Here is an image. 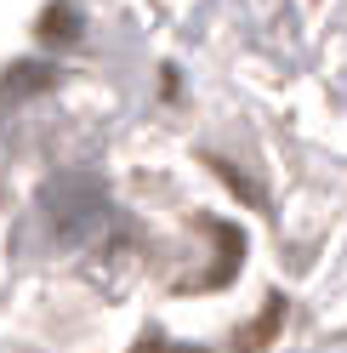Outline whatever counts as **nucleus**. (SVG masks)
<instances>
[{"label":"nucleus","mask_w":347,"mask_h":353,"mask_svg":"<svg viewBox=\"0 0 347 353\" xmlns=\"http://www.w3.org/2000/svg\"><path fill=\"white\" fill-rule=\"evenodd\" d=\"M279 325H285V302L273 296V302L262 307V319H256V325H245V330H240V347H245V353H262V347H268V336H273Z\"/></svg>","instance_id":"1"},{"label":"nucleus","mask_w":347,"mask_h":353,"mask_svg":"<svg viewBox=\"0 0 347 353\" xmlns=\"http://www.w3.org/2000/svg\"><path fill=\"white\" fill-rule=\"evenodd\" d=\"M137 353H165V342H160V336H143V342H137Z\"/></svg>","instance_id":"4"},{"label":"nucleus","mask_w":347,"mask_h":353,"mask_svg":"<svg viewBox=\"0 0 347 353\" xmlns=\"http://www.w3.org/2000/svg\"><path fill=\"white\" fill-rule=\"evenodd\" d=\"M40 34H46V40H74V34H80V12L69 6V0L46 6V17H40Z\"/></svg>","instance_id":"2"},{"label":"nucleus","mask_w":347,"mask_h":353,"mask_svg":"<svg viewBox=\"0 0 347 353\" xmlns=\"http://www.w3.org/2000/svg\"><path fill=\"white\" fill-rule=\"evenodd\" d=\"M46 80H52V69H40V63H17V74L6 80V92H40Z\"/></svg>","instance_id":"3"}]
</instances>
